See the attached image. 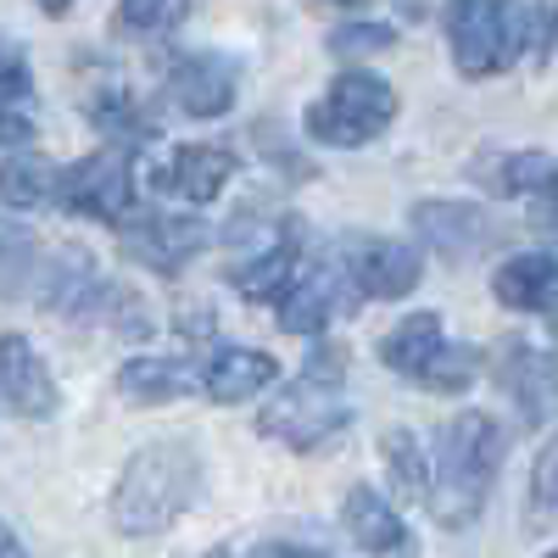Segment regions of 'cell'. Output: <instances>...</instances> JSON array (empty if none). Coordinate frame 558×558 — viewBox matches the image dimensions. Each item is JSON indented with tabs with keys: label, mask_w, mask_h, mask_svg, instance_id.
Here are the masks:
<instances>
[{
	"label": "cell",
	"mask_w": 558,
	"mask_h": 558,
	"mask_svg": "<svg viewBox=\"0 0 558 558\" xmlns=\"http://www.w3.org/2000/svg\"><path fill=\"white\" fill-rule=\"evenodd\" d=\"M202 497V452L191 441H146L112 486V525L123 536H157Z\"/></svg>",
	"instance_id": "2"
},
{
	"label": "cell",
	"mask_w": 558,
	"mask_h": 558,
	"mask_svg": "<svg viewBox=\"0 0 558 558\" xmlns=\"http://www.w3.org/2000/svg\"><path fill=\"white\" fill-rule=\"evenodd\" d=\"M89 279H96L89 252L45 246L23 223H0V302H45L68 313Z\"/></svg>",
	"instance_id": "4"
},
{
	"label": "cell",
	"mask_w": 558,
	"mask_h": 558,
	"mask_svg": "<svg viewBox=\"0 0 558 558\" xmlns=\"http://www.w3.org/2000/svg\"><path fill=\"white\" fill-rule=\"evenodd\" d=\"M336 257H341V274L357 302H402L418 286V274H425L413 246L386 241V235H347L336 246Z\"/></svg>",
	"instance_id": "9"
},
{
	"label": "cell",
	"mask_w": 558,
	"mask_h": 558,
	"mask_svg": "<svg viewBox=\"0 0 558 558\" xmlns=\"http://www.w3.org/2000/svg\"><path fill=\"white\" fill-rule=\"evenodd\" d=\"M547 558H558V547H553V553H547Z\"/></svg>",
	"instance_id": "34"
},
{
	"label": "cell",
	"mask_w": 558,
	"mask_h": 558,
	"mask_svg": "<svg viewBox=\"0 0 558 558\" xmlns=\"http://www.w3.org/2000/svg\"><path fill=\"white\" fill-rule=\"evenodd\" d=\"M558 28V7H492V0H463L447 12L452 62L463 78H492L514 68L525 51H542Z\"/></svg>",
	"instance_id": "3"
},
{
	"label": "cell",
	"mask_w": 558,
	"mask_h": 558,
	"mask_svg": "<svg viewBox=\"0 0 558 558\" xmlns=\"http://www.w3.org/2000/svg\"><path fill=\"white\" fill-rule=\"evenodd\" d=\"M0 558H28V553H23V542L12 536V525H0Z\"/></svg>",
	"instance_id": "33"
},
{
	"label": "cell",
	"mask_w": 558,
	"mask_h": 558,
	"mask_svg": "<svg viewBox=\"0 0 558 558\" xmlns=\"http://www.w3.org/2000/svg\"><path fill=\"white\" fill-rule=\"evenodd\" d=\"M475 375H481V352L458 347V341H441L436 357L418 368V386H430V391H470Z\"/></svg>",
	"instance_id": "26"
},
{
	"label": "cell",
	"mask_w": 558,
	"mask_h": 558,
	"mask_svg": "<svg viewBox=\"0 0 558 558\" xmlns=\"http://www.w3.org/2000/svg\"><path fill=\"white\" fill-rule=\"evenodd\" d=\"M274 380H279V363H274V352H257V347H218L202 363V391L223 408L263 397Z\"/></svg>",
	"instance_id": "16"
},
{
	"label": "cell",
	"mask_w": 558,
	"mask_h": 558,
	"mask_svg": "<svg viewBox=\"0 0 558 558\" xmlns=\"http://www.w3.org/2000/svg\"><path fill=\"white\" fill-rule=\"evenodd\" d=\"M341 525H347V536H352L363 553H375V558L408 553V531H402V520H397V508H391L375 486H352V492H347Z\"/></svg>",
	"instance_id": "19"
},
{
	"label": "cell",
	"mask_w": 558,
	"mask_h": 558,
	"mask_svg": "<svg viewBox=\"0 0 558 558\" xmlns=\"http://www.w3.org/2000/svg\"><path fill=\"white\" fill-rule=\"evenodd\" d=\"M62 191V168L39 151H23V157H7L0 162V202L7 207H39V202H57Z\"/></svg>",
	"instance_id": "23"
},
{
	"label": "cell",
	"mask_w": 558,
	"mask_h": 558,
	"mask_svg": "<svg viewBox=\"0 0 558 558\" xmlns=\"http://www.w3.org/2000/svg\"><path fill=\"white\" fill-rule=\"evenodd\" d=\"M397 89L380 78V73H363V68H347L341 78H330V89L307 107L302 118V134L318 140V146H341V151H357L368 140H380L397 118Z\"/></svg>",
	"instance_id": "5"
},
{
	"label": "cell",
	"mask_w": 558,
	"mask_h": 558,
	"mask_svg": "<svg viewBox=\"0 0 558 558\" xmlns=\"http://www.w3.org/2000/svg\"><path fill=\"white\" fill-rule=\"evenodd\" d=\"M475 184H486L492 196H508V202H547L558 196V162L547 151H497V157H481L470 168Z\"/></svg>",
	"instance_id": "17"
},
{
	"label": "cell",
	"mask_w": 558,
	"mask_h": 558,
	"mask_svg": "<svg viewBox=\"0 0 558 558\" xmlns=\"http://www.w3.org/2000/svg\"><path fill=\"white\" fill-rule=\"evenodd\" d=\"M391 45H397V34L386 23H347V28H336L330 51L352 62V57H380V51H391Z\"/></svg>",
	"instance_id": "29"
},
{
	"label": "cell",
	"mask_w": 558,
	"mask_h": 558,
	"mask_svg": "<svg viewBox=\"0 0 558 558\" xmlns=\"http://www.w3.org/2000/svg\"><path fill=\"white\" fill-rule=\"evenodd\" d=\"M0 397H7L12 413L23 418H51L62 408L57 375L23 336H0Z\"/></svg>",
	"instance_id": "14"
},
{
	"label": "cell",
	"mask_w": 558,
	"mask_h": 558,
	"mask_svg": "<svg viewBox=\"0 0 558 558\" xmlns=\"http://www.w3.org/2000/svg\"><path fill=\"white\" fill-rule=\"evenodd\" d=\"M235 241V263H229V279L246 302H279L286 286L302 268V235L286 218H252L241 213V223L229 229Z\"/></svg>",
	"instance_id": "7"
},
{
	"label": "cell",
	"mask_w": 558,
	"mask_h": 558,
	"mask_svg": "<svg viewBox=\"0 0 558 558\" xmlns=\"http://www.w3.org/2000/svg\"><path fill=\"white\" fill-rule=\"evenodd\" d=\"M413 229L425 235L441 257H475L497 241V223L470 207V202H418L413 207Z\"/></svg>",
	"instance_id": "15"
},
{
	"label": "cell",
	"mask_w": 558,
	"mask_h": 558,
	"mask_svg": "<svg viewBox=\"0 0 558 558\" xmlns=\"http://www.w3.org/2000/svg\"><path fill=\"white\" fill-rule=\"evenodd\" d=\"M352 286H347V274H341V257L336 252H324V257H302L296 279L286 286V296H279V330L286 336H318L330 318L352 313Z\"/></svg>",
	"instance_id": "10"
},
{
	"label": "cell",
	"mask_w": 558,
	"mask_h": 558,
	"mask_svg": "<svg viewBox=\"0 0 558 558\" xmlns=\"http://www.w3.org/2000/svg\"><path fill=\"white\" fill-rule=\"evenodd\" d=\"M229 173H235V151L229 146H168L151 162V191L202 207L229 184Z\"/></svg>",
	"instance_id": "12"
},
{
	"label": "cell",
	"mask_w": 558,
	"mask_h": 558,
	"mask_svg": "<svg viewBox=\"0 0 558 558\" xmlns=\"http://www.w3.org/2000/svg\"><path fill=\"white\" fill-rule=\"evenodd\" d=\"M207 246V229L196 218H168V213H134L123 223V252L157 274H179Z\"/></svg>",
	"instance_id": "13"
},
{
	"label": "cell",
	"mask_w": 558,
	"mask_h": 558,
	"mask_svg": "<svg viewBox=\"0 0 558 558\" xmlns=\"http://www.w3.org/2000/svg\"><path fill=\"white\" fill-rule=\"evenodd\" d=\"M89 123H96L112 146H123V151H134L140 140H151V118L140 112V101L129 96L123 84H112V89H96L89 96Z\"/></svg>",
	"instance_id": "24"
},
{
	"label": "cell",
	"mask_w": 558,
	"mask_h": 558,
	"mask_svg": "<svg viewBox=\"0 0 558 558\" xmlns=\"http://www.w3.org/2000/svg\"><path fill=\"white\" fill-rule=\"evenodd\" d=\"M347 425H352V402L341 397V386L330 375H302L291 391H279L257 413V430L279 447H291V452H318Z\"/></svg>",
	"instance_id": "6"
},
{
	"label": "cell",
	"mask_w": 558,
	"mask_h": 558,
	"mask_svg": "<svg viewBox=\"0 0 558 558\" xmlns=\"http://www.w3.org/2000/svg\"><path fill=\"white\" fill-rule=\"evenodd\" d=\"M502 458H508V436H502V425H497L492 413L470 408V413L452 418V425L441 430V441H436L430 497H425L430 514H436V525L470 531V525L486 514Z\"/></svg>",
	"instance_id": "1"
},
{
	"label": "cell",
	"mask_w": 558,
	"mask_h": 558,
	"mask_svg": "<svg viewBox=\"0 0 558 558\" xmlns=\"http://www.w3.org/2000/svg\"><path fill=\"white\" fill-rule=\"evenodd\" d=\"M380 463H386L397 497H408V502L430 497V463H425V447H418L413 430H386L380 436Z\"/></svg>",
	"instance_id": "25"
},
{
	"label": "cell",
	"mask_w": 558,
	"mask_h": 558,
	"mask_svg": "<svg viewBox=\"0 0 558 558\" xmlns=\"http://www.w3.org/2000/svg\"><path fill=\"white\" fill-rule=\"evenodd\" d=\"M492 296L502 307H514V313H547V318H558V257H547V252L508 257L492 274Z\"/></svg>",
	"instance_id": "18"
},
{
	"label": "cell",
	"mask_w": 558,
	"mask_h": 558,
	"mask_svg": "<svg viewBox=\"0 0 558 558\" xmlns=\"http://www.w3.org/2000/svg\"><path fill=\"white\" fill-rule=\"evenodd\" d=\"M235 89H241V68L218 57V51H196L168 68L162 96L184 112V118H223L235 107Z\"/></svg>",
	"instance_id": "11"
},
{
	"label": "cell",
	"mask_w": 558,
	"mask_h": 558,
	"mask_svg": "<svg viewBox=\"0 0 558 558\" xmlns=\"http://www.w3.org/2000/svg\"><path fill=\"white\" fill-rule=\"evenodd\" d=\"M179 23H184V7H118L112 12V28L129 39H162Z\"/></svg>",
	"instance_id": "27"
},
{
	"label": "cell",
	"mask_w": 558,
	"mask_h": 558,
	"mask_svg": "<svg viewBox=\"0 0 558 558\" xmlns=\"http://www.w3.org/2000/svg\"><path fill=\"white\" fill-rule=\"evenodd\" d=\"M441 341L447 336H441V318L436 313H408V318H397L391 330L380 336V363L397 368V375H408V380H418V368L436 357Z\"/></svg>",
	"instance_id": "22"
},
{
	"label": "cell",
	"mask_w": 558,
	"mask_h": 558,
	"mask_svg": "<svg viewBox=\"0 0 558 558\" xmlns=\"http://www.w3.org/2000/svg\"><path fill=\"white\" fill-rule=\"evenodd\" d=\"M257 558H330V553H313V547H268Z\"/></svg>",
	"instance_id": "32"
},
{
	"label": "cell",
	"mask_w": 558,
	"mask_h": 558,
	"mask_svg": "<svg viewBox=\"0 0 558 558\" xmlns=\"http://www.w3.org/2000/svg\"><path fill=\"white\" fill-rule=\"evenodd\" d=\"M202 380V368L196 363H184V357H129L118 368V391L129 402H173L184 397Z\"/></svg>",
	"instance_id": "21"
},
{
	"label": "cell",
	"mask_w": 558,
	"mask_h": 558,
	"mask_svg": "<svg viewBox=\"0 0 558 558\" xmlns=\"http://www.w3.org/2000/svg\"><path fill=\"white\" fill-rule=\"evenodd\" d=\"M497 380L508 386V397L525 408V418H547V413L558 408V368H547L542 352H531L525 341H508V347H502Z\"/></svg>",
	"instance_id": "20"
},
{
	"label": "cell",
	"mask_w": 558,
	"mask_h": 558,
	"mask_svg": "<svg viewBox=\"0 0 558 558\" xmlns=\"http://www.w3.org/2000/svg\"><path fill=\"white\" fill-rule=\"evenodd\" d=\"M57 202L78 218H101V223H129L134 218V151L123 146H101L78 157L73 168H62V191Z\"/></svg>",
	"instance_id": "8"
},
{
	"label": "cell",
	"mask_w": 558,
	"mask_h": 558,
	"mask_svg": "<svg viewBox=\"0 0 558 558\" xmlns=\"http://www.w3.org/2000/svg\"><path fill=\"white\" fill-rule=\"evenodd\" d=\"M536 223L547 229V241H558V196H547V202H536Z\"/></svg>",
	"instance_id": "31"
},
{
	"label": "cell",
	"mask_w": 558,
	"mask_h": 558,
	"mask_svg": "<svg viewBox=\"0 0 558 558\" xmlns=\"http://www.w3.org/2000/svg\"><path fill=\"white\" fill-rule=\"evenodd\" d=\"M531 492H536V502H542V508H558V441H547V447H542L536 470H531Z\"/></svg>",
	"instance_id": "30"
},
{
	"label": "cell",
	"mask_w": 558,
	"mask_h": 558,
	"mask_svg": "<svg viewBox=\"0 0 558 558\" xmlns=\"http://www.w3.org/2000/svg\"><path fill=\"white\" fill-rule=\"evenodd\" d=\"M34 96V78H28V62H23V51L0 34V107L7 112H23V101Z\"/></svg>",
	"instance_id": "28"
}]
</instances>
